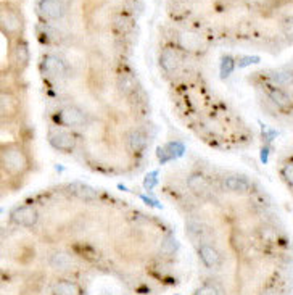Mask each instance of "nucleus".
Returning <instances> with one entry per match:
<instances>
[{"mask_svg": "<svg viewBox=\"0 0 293 295\" xmlns=\"http://www.w3.org/2000/svg\"><path fill=\"white\" fill-rule=\"evenodd\" d=\"M160 65H161V68H163L166 73L176 71V69L181 66V57H179V53H177L171 47L165 49L163 52H161V55H160Z\"/></svg>", "mask_w": 293, "mask_h": 295, "instance_id": "10", "label": "nucleus"}, {"mask_svg": "<svg viewBox=\"0 0 293 295\" xmlns=\"http://www.w3.org/2000/svg\"><path fill=\"white\" fill-rule=\"evenodd\" d=\"M118 87L119 90L122 92V94H126V95H132L134 92L137 90V81L134 79L130 74H124V76H121L119 77V81H118Z\"/></svg>", "mask_w": 293, "mask_h": 295, "instance_id": "17", "label": "nucleus"}, {"mask_svg": "<svg viewBox=\"0 0 293 295\" xmlns=\"http://www.w3.org/2000/svg\"><path fill=\"white\" fill-rule=\"evenodd\" d=\"M49 263H50V266L53 269H57V271H68V269L73 268L74 260L71 257V253L60 250V252H55V253L50 255Z\"/></svg>", "mask_w": 293, "mask_h": 295, "instance_id": "11", "label": "nucleus"}, {"mask_svg": "<svg viewBox=\"0 0 293 295\" xmlns=\"http://www.w3.org/2000/svg\"><path fill=\"white\" fill-rule=\"evenodd\" d=\"M269 99H271L279 108H287V107L291 105L290 95L287 94V92H283L282 89H277V87L269 89Z\"/></svg>", "mask_w": 293, "mask_h": 295, "instance_id": "16", "label": "nucleus"}, {"mask_svg": "<svg viewBox=\"0 0 293 295\" xmlns=\"http://www.w3.org/2000/svg\"><path fill=\"white\" fill-rule=\"evenodd\" d=\"M282 31L287 37H293V17H287L282 21Z\"/></svg>", "mask_w": 293, "mask_h": 295, "instance_id": "25", "label": "nucleus"}, {"mask_svg": "<svg viewBox=\"0 0 293 295\" xmlns=\"http://www.w3.org/2000/svg\"><path fill=\"white\" fill-rule=\"evenodd\" d=\"M2 29L9 34H18L23 29L21 17L15 10L2 12Z\"/></svg>", "mask_w": 293, "mask_h": 295, "instance_id": "8", "label": "nucleus"}, {"mask_svg": "<svg viewBox=\"0 0 293 295\" xmlns=\"http://www.w3.org/2000/svg\"><path fill=\"white\" fill-rule=\"evenodd\" d=\"M157 173H150L149 176L145 177V181H143V184H145V187L146 189H153V185L157 184Z\"/></svg>", "mask_w": 293, "mask_h": 295, "instance_id": "27", "label": "nucleus"}, {"mask_svg": "<svg viewBox=\"0 0 293 295\" xmlns=\"http://www.w3.org/2000/svg\"><path fill=\"white\" fill-rule=\"evenodd\" d=\"M271 79H272V82L279 84V86H290V84H293V71H288V69H279V71L271 73Z\"/></svg>", "mask_w": 293, "mask_h": 295, "instance_id": "18", "label": "nucleus"}, {"mask_svg": "<svg viewBox=\"0 0 293 295\" xmlns=\"http://www.w3.org/2000/svg\"><path fill=\"white\" fill-rule=\"evenodd\" d=\"M195 295H222V289L214 282H206L195 292Z\"/></svg>", "mask_w": 293, "mask_h": 295, "instance_id": "21", "label": "nucleus"}, {"mask_svg": "<svg viewBox=\"0 0 293 295\" xmlns=\"http://www.w3.org/2000/svg\"><path fill=\"white\" fill-rule=\"evenodd\" d=\"M187 187L195 193L197 197H206L210 192V182L208 179L200 173H194L189 176L187 179Z\"/></svg>", "mask_w": 293, "mask_h": 295, "instance_id": "9", "label": "nucleus"}, {"mask_svg": "<svg viewBox=\"0 0 293 295\" xmlns=\"http://www.w3.org/2000/svg\"><path fill=\"white\" fill-rule=\"evenodd\" d=\"M261 160H263V163L267 161V149H263V153H261Z\"/></svg>", "mask_w": 293, "mask_h": 295, "instance_id": "29", "label": "nucleus"}, {"mask_svg": "<svg viewBox=\"0 0 293 295\" xmlns=\"http://www.w3.org/2000/svg\"><path fill=\"white\" fill-rule=\"evenodd\" d=\"M17 113V99L10 94H2V115L12 116Z\"/></svg>", "mask_w": 293, "mask_h": 295, "instance_id": "19", "label": "nucleus"}, {"mask_svg": "<svg viewBox=\"0 0 293 295\" xmlns=\"http://www.w3.org/2000/svg\"><path fill=\"white\" fill-rule=\"evenodd\" d=\"M57 120L60 124H63V126L78 128V126H84V124L87 123V115L78 107L68 105L65 108H61L60 113L57 115Z\"/></svg>", "mask_w": 293, "mask_h": 295, "instance_id": "2", "label": "nucleus"}, {"mask_svg": "<svg viewBox=\"0 0 293 295\" xmlns=\"http://www.w3.org/2000/svg\"><path fill=\"white\" fill-rule=\"evenodd\" d=\"M49 141L52 144L53 149L61 150V152H71L76 147V139L73 134L63 133V131H57V133H52Z\"/></svg>", "mask_w": 293, "mask_h": 295, "instance_id": "7", "label": "nucleus"}, {"mask_svg": "<svg viewBox=\"0 0 293 295\" xmlns=\"http://www.w3.org/2000/svg\"><path fill=\"white\" fill-rule=\"evenodd\" d=\"M168 155L169 157H181V155L184 153V147L181 144H177V142H173V144H169L168 145Z\"/></svg>", "mask_w": 293, "mask_h": 295, "instance_id": "24", "label": "nucleus"}, {"mask_svg": "<svg viewBox=\"0 0 293 295\" xmlns=\"http://www.w3.org/2000/svg\"><path fill=\"white\" fill-rule=\"evenodd\" d=\"M10 218L13 223L20 224V226H25V228H33L34 224L37 223V218H39V215L33 208V207H18L15 208Z\"/></svg>", "mask_w": 293, "mask_h": 295, "instance_id": "3", "label": "nucleus"}, {"mask_svg": "<svg viewBox=\"0 0 293 295\" xmlns=\"http://www.w3.org/2000/svg\"><path fill=\"white\" fill-rule=\"evenodd\" d=\"M126 147L130 152H134V153L142 152L146 147V136H145V133H142V131H138V129H134V131H130V133H127V136H126Z\"/></svg>", "mask_w": 293, "mask_h": 295, "instance_id": "12", "label": "nucleus"}, {"mask_svg": "<svg viewBox=\"0 0 293 295\" xmlns=\"http://www.w3.org/2000/svg\"><path fill=\"white\" fill-rule=\"evenodd\" d=\"M42 69L44 73L50 76V77H61L66 74V63L60 57H55V55H49L45 57L44 61H42Z\"/></svg>", "mask_w": 293, "mask_h": 295, "instance_id": "6", "label": "nucleus"}, {"mask_svg": "<svg viewBox=\"0 0 293 295\" xmlns=\"http://www.w3.org/2000/svg\"><path fill=\"white\" fill-rule=\"evenodd\" d=\"M39 13L44 18L49 20H60L65 17V5L60 0H41L39 2Z\"/></svg>", "mask_w": 293, "mask_h": 295, "instance_id": "5", "label": "nucleus"}, {"mask_svg": "<svg viewBox=\"0 0 293 295\" xmlns=\"http://www.w3.org/2000/svg\"><path fill=\"white\" fill-rule=\"evenodd\" d=\"M53 295H79V287L73 281L61 279L53 285Z\"/></svg>", "mask_w": 293, "mask_h": 295, "instance_id": "15", "label": "nucleus"}, {"mask_svg": "<svg viewBox=\"0 0 293 295\" xmlns=\"http://www.w3.org/2000/svg\"><path fill=\"white\" fill-rule=\"evenodd\" d=\"M15 61H17V65L20 68H25L29 61V52L26 49L25 44H18L17 47H15Z\"/></svg>", "mask_w": 293, "mask_h": 295, "instance_id": "20", "label": "nucleus"}, {"mask_svg": "<svg viewBox=\"0 0 293 295\" xmlns=\"http://www.w3.org/2000/svg\"><path fill=\"white\" fill-rule=\"evenodd\" d=\"M2 165L5 166L7 171H10L13 174H20L23 171H26L28 157L18 145H7L2 149Z\"/></svg>", "mask_w": 293, "mask_h": 295, "instance_id": "1", "label": "nucleus"}, {"mask_svg": "<svg viewBox=\"0 0 293 295\" xmlns=\"http://www.w3.org/2000/svg\"><path fill=\"white\" fill-rule=\"evenodd\" d=\"M283 177H285V181L293 187V163H290V165L283 168Z\"/></svg>", "mask_w": 293, "mask_h": 295, "instance_id": "26", "label": "nucleus"}, {"mask_svg": "<svg viewBox=\"0 0 293 295\" xmlns=\"http://www.w3.org/2000/svg\"><path fill=\"white\" fill-rule=\"evenodd\" d=\"M234 68H235V61L234 58H230V57H224L221 61V76L222 77H227L230 73L234 71Z\"/></svg>", "mask_w": 293, "mask_h": 295, "instance_id": "22", "label": "nucleus"}, {"mask_svg": "<svg viewBox=\"0 0 293 295\" xmlns=\"http://www.w3.org/2000/svg\"><path fill=\"white\" fill-rule=\"evenodd\" d=\"M259 58L258 57H243V60H240V66H246V65H251V63H258Z\"/></svg>", "mask_w": 293, "mask_h": 295, "instance_id": "28", "label": "nucleus"}, {"mask_svg": "<svg viewBox=\"0 0 293 295\" xmlns=\"http://www.w3.org/2000/svg\"><path fill=\"white\" fill-rule=\"evenodd\" d=\"M224 187L229 192L234 193H243L250 190V182L245 179L242 176H227L224 179Z\"/></svg>", "mask_w": 293, "mask_h": 295, "instance_id": "13", "label": "nucleus"}, {"mask_svg": "<svg viewBox=\"0 0 293 295\" xmlns=\"http://www.w3.org/2000/svg\"><path fill=\"white\" fill-rule=\"evenodd\" d=\"M198 255H200V260L203 261V265L206 268H219L221 263H222V257L219 250L216 248L214 245L211 244H202L198 247Z\"/></svg>", "mask_w": 293, "mask_h": 295, "instance_id": "4", "label": "nucleus"}, {"mask_svg": "<svg viewBox=\"0 0 293 295\" xmlns=\"http://www.w3.org/2000/svg\"><path fill=\"white\" fill-rule=\"evenodd\" d=\"M71 192L74 197H78L81 200H86V202H90V200H95L97 199V192L90 187L87 184H81V182H74L71 184Z\"/></svg>", "mask_w": 293, "mask_h": 295, "instance_id": "14", "label": "nucleus"}, {"mask_svg": "<svg viewBox=\"0 0 293 295\" xmlns=\"http://www.w3.org/2000/svg\"><path fill=\"white\" fill-rule=\"evenodd\" d=\"M177 247H179V245H177L176 239L168 237L163 242V245H161V252H163L165 255H171V253L177 252Z\"/></svg>", "mask_w": 293, "mask_h": 295, "instance_id": "23", "label": "nucleus"}]
</instances>
